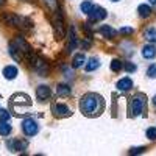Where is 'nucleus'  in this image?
I'll return each instance as SVG.
<instances>
[{"label":"nucleus","mask_w":156,"mask_h":156,"mask_svg":"<svg viewBox=\"0 0 156 156\" xmlns=\"http://www.w3.org/2000/svg\"><path fill=\"white\" fill-rule=\"evenodd\" d=\"M125 69L128 72H134L136 70V66H134V64H125Z\"/></svg>","instance_id":"obj_29"},{"label":"nucleus","mask_w":156,"mask_h":156,"mask_svg":"<svg viewBox=\"0 0 156 156\" xmlns=\"http://www.w3.org/2000/svg\"><path fill=\"white\" fill-rule=\"evenodd\" d=\"M145 105H147V97L144 94L134 95L131 103H129V112H131V115H140L145 109Z\"/></svg>","instance_id":"obj_2"},{"label":"nucleus","mask_w":156,"mask_h":156,"mask_svg":"<svg viewBox=\"0 0 156 156\" xmlns=\"http://www.w3.org/2000/svg\"><path fill=\"white\" fill-rule=\"evenodd\" d=\"M111 2H119V0H111Z\"/></svg>","instance_id":"obj_33"},{"label":"nucleus","mask_w":156,"mask_h":156,"mask_svg":"<svg viewBox=\"0 0 156 156\" xmlns=\"http://www.w3.org/2000/svg\"><path fill=\"white\" fill-rule=\"evenodd\" d=\"M145 148L144 147H139V148H131V150H129V154H136V153H142V151H144Z\"/></svg>","instance_id":"obj_27"},{"label":"nucleus","mask_w":156,"mask_h":156,"mask_svg":"<svg viewBox=\"0 0 156 156\" xmlns=\"http://www.w3.org/2000/svg\"><path fill=\"white\" fill-rule=\"evenodd\" d=\"M9 117H11V114H9L6 109H2V108H0V120L8 122V120H9Z\"/></svg>","instance_id":"obj_24"},{"label":"nucleus","mask_w":156,"mask_h":156,"mask_svg":"<svg viewBox=\"0 0 156 156\" xmlns=\"http://www.w3.org/2000/svg\"><path fill=\"white\" fill-rule=\"evenodd\" d=\"M76 47V36L73 34V28L69 33V45H67V51H72Z\"/></svg>","instance_id":"obj_19"},{"label":"nucleus","mask_w":156,"mask_h":156,"mask_svg":"<svg viewBox=\"0 0 156 156\" xmlns=\"http://www.w3.org/2000/svg\"><path fill=\"white\" fill-rule=\"evenodd\" d=\"M53 114L56 117H70L72 115V111L66 106V105H61V103H56L53 106Z\"/></svg>","instance_id":"obj_7"},{"label":"nucleus","mask_w":156,"mask_h":156,"mask_svg":"<svg viewBox=\"0 0 156 156\" xmlns=\"http://www.w3.org/2000/svg\"><path fill=\"white\" fill-rule=\"evenodd\" d=\"M22 129H23V133L27 136H34L39 131V126H37V123L33 119H25L23 123H22Z\"/></svg>","instance_id":"obj_5"},{"label":"nucleus","mask_w":156,"mask_h":156,"mask_svg":"<svg viewBox=\"0 0 156 156\" xmlns=\"http://www.w3.org/2000/svg\"><path fill=\"white\" fill-rule=\"evenodd\" d=\"M3 76L6 78V80H14V78L17 76V67L14 66H6L3 69Z\"/></svg>","instance_id":"obj_12"},{"label":"nucleus","mask_w":156,"mask_h":156,"mask_svg":"<svg viewBox=\"0 0 156 156\" xmlns=\"http://www.w3.org/2000/svg\"><path fill=\"white\" fill-rule=\"evenodd\" d=\"M5 3V0H0V5H3Z\"/></svg>","instance_id":"obj_31"},{"label":"nucleus","mask_w":156,"mask_h":156,"mask_svg":"<svg viewBox=\"0 0 156 156\" xmlns=\"http://www.w3.org/2000/svg\"><path fill=\"white\" fill-rule=\"evenodd\" d=\"M98 31L105 37H114V34H115V31L109 27V25H101V27L98 28Z\"/></svg>","instance_id":"obj_14"},{"label":"nucleus","mask_w":156,"mask_h":156,"mask_svg":"<svg viewBox=\"0 0 156 156\" xmlns=\"http://www.w3.org/2000/svg\"><path fill=\"white\" fill-rule=\"evenodd\" d=\"M2 20L6 23V25H11V27H23V22L25 19L16 16V14H12V12H5V14L2 16Z\"/></svg>","instance_id":"obj_3"},{"label":"nucleus","mask_w":156,"mask_h":156,"mask_svg":"<svg viewBox=\"0 0 156 156\" xmlns=\"http://www.w3.org/2000/svg\"><path fill=\"white\" fill-rule=\"evenodd\" d=\"M87 16H89V19L92 20V22H98V20H103L108 14H106V9L105 8H101V6H92V9L87 12Z\"/></svg>","instance_id":"obj_4"},{"label":"nucleus","mask_w":156,"mask_h":156,"mask_svg":"<svg viewBox=\"0 0 156 156\" xmlns=\"http://www.w3.org/2000/svg\"><path fill=\"white\" fill-rule=\"evenodd\" d=\"M84 62H86V58H84V55H83V53H78V55H75V58H73L72 66H73L75 69H78V67H81Z\"/></svg>","instance_id":"obj_16"},{"label":"nucleus","mask_w":156,"mask_h":156,"mask_svg":"<svg viewBox=\"0 0 156 156\" xmlns=\"http://www.w3.org/2000/svg\"><path fill=\"white\" fill-rule=\"evenodd\" d=\"M150 3H156V0H150Z\"/></svg>","instance_id":"obj_32"},{"label":"nucleus","mask_w":156,"mask_h":156,"mask_svg":"<svg viewBox=\"0 0 156 156\" xmlns=\"http://www.w3.org/2000/svg\"><path fill=\"white\" fill-rule=\"evenodd\" d=\"M147 75H148L150 78H156V64H151V66L148 67Z\"/></svg>","instance_id":"obj_25"},{"label":"nucleus","mask_w":156,"mask_h":156,"mask_svg":"<svg viewBox=\"0 0 156 156\" xmlns=\"http://www.w3.org/2000/svg\"><path fill=\"white\" fill-rule=\"evenodd\" d=\"M56 92L59 97H67V95H70V87L67 84H58Z\"/></svg>","instance_id":"obj_17"},{"label":"nucleus","mask_w":156,"mask_h":156,"mask_svg":"<svg viewBox=\"0 0 156 156\" xmlns=\"http://www.w3.org/2000/svg\"><path fill=\"white\" fill-rule=\"evenodd\" d=\"M103 106H105V103H103L101 95H98V94H86L80 100V109L87 117H95V115L101 114Z\"/></svg>","instance_id":"obj_1"},{"label":"nucleus","mask_w":156,"mask_h":156,"mask_svg":"<svg viewBox=\"0 0 156 156\" xmlns=\"http://www.w3.org/2000/svg\"><path fill=\"white\" fill-rule=\"evenodd\" d=\"M11 125L5 120H0V136H8L11 133Z\"/></svg>","instance_id":"obj_15"},{"label":"nucleus","mask_w":156,"mask_h":156,"mask_svg":"<svg viewBox=\"0 0 156 156\" xmlns=\"http://www.w3.org/2000/svg\"><path fill=\"white\" fill-rule=\"evenodd\" d=\"M137 12H139L140 17H148V16L151 14V8H150L148 5H139Z\"/></svg>","instance_id":"obj_18"},{"label":"nucleus","mask_w":156,"mask_h":156,"mask_svg":"<svg viewBox=\"0 0 156 156\" xmlns=\"http://www.w3.org/2000/svg\"><path fill=\"white\" fill-rule=\"evenodd\" d=\"M147 136H148V139L154 140L156 139V128H148L147 129Z\"/></svg>","instance_id":"obj_26"},{"label":"nucleus","mask_w":156,"mask_h":156,"mask_svg":"<svg viewBox=\"0 0 156 156\" xmlns=\"http://www.w3.org/2000/svg\"><path fill=\"white\" fill-rule=\"evenodd\" d=\"M144 36L148 39L150 42H156V30H154V28H147Z\"/></svg>","instance_id":"obj_20"},{"label":"nucleus","mask_w":156,"mask_h":156,"mask_svg":"<svg viewBox=\"0 0 156 156\" xmlns=\"http://www.w3.org/2000/svg\"><path fill=\"white\" fill-rule=\"evenodd\" d=\"M50 87H47V86H39L37 89H36V97L39 98V100H47V98H50Z\"/></svg>","instance_id":"obj_10"},{"label":"nucleus","mask_w":156,"mask_h":156,"mask_svg":"<svg viewBox=\"0 0 156 156\" xmlns=\"http://www.w3.org/2000/svg\"><path fill=\"white\" fill-rule=\"evenodd\" d=\"M6 147L9 148V151H23L27 148V142L19 140V139H12V140L6 142Z\"/></svg>","instance_id":"obj_6"},{"label":"nucleus","mask_w":156,"mask_h":156,"mask_svg":"<svg viewBox=\"0 0 156 156\" xmlns=\"http://www.w3.org/2000/svg\"><path fill=\"white\" fill-rule=\"evenodd\" d=\"M44 2H45V5H47L51 11L59 9V8H58V2H56V0H44Z\"/></svg>","instance_id":"obj_23"},{"label":"nucleus","mask_w":156,"mask_h":156,"mask_svg":"<svg viewBox=\"0 0 156 156\" xmlns=\"http://www.w3.org/2000/svg\"><path fill=\"white\" fill-rule=\"evenodd\" d=\"M122 67H123L122 61H119V59H112V61H111V70H114V72H119Z\"/></svg>","instance_id":"obj_21"},{"label":"nucleus","mask_w":156,"mask_h":156,"mask_svg":"<svg viewBox=\"0 0 156 156\" xmlns=\"http://www.w3.org/2000/svg\"><path fill=\"white\" fill-rule=\"evenodd\" d=\"M0 108H2V106H0Z\"/></svg>","instance_id":"obj_34"},{"label":"nucleus","mask_w":156,"mask_h":156,"mask_svg":"<svg viewBox=\"0 0 156 156\" xmlns=\"http://www.w3.org/2000/svg\"><path fill=\"white\" fill-rule=\"evenodd\" d=\"M120 33H123V34H131V33H133V28L123 27V28H120Z\"/></svg>","instance_id":"obj_28"},{"label":"nucleus","mask_w":156,"mask_h":156,"mask_svg":"<svg viewBox=\"0 0 156 156\" xmlns=\"http://www.w3.org/2000/svg\"><path fill=\"white\" fill-rule=\"evenodd\" d=\"M92 6H94V5H92V2H90V0H86V2H83V3H81V6H80V8H81V11L84 12V14H87V12H89L90 9H92Z\"/></svg>","instance_id":"obj_22"},{"label":"nucleus","mask_w":156,"mask_h":156,"mask_svg":"<svg viewBox=\"0 0 156 156\" xmlns=\"http://www.w3.org/2000/svg\"><path fill=\"white\" fill-rule=\"evenodd\" d=\"M115 87L119 89L120 92H126V90H129V89L133 87V81H131V78H128V76L122 78V80H119V81H117Z\"/></svg>","instance_id":"obj_8"},{"label":"nucleus","mask_w":156,"mask_h":156,"mask_svg":"<svg viewBox=\"0 0 156 156\" xmlns=\"http://www.w3.org/2000/svg\"><path fill=\"white\" fill-rule=\"evenodd\" d=\"M142 56L147 58V59H153V58L156 56V48H154V45H151V44L145 45L144 48H142Z\"/></svg>","instance_id":"obj_11"},{"label":"nucleus","mask_w":156,"mask_h":156,"mask_svg":"<svg viewBox=\"0 0 156 156\" xmlns=\"http://www.w3.org/2000/svg\"><path fill=\"white\" fill-rule=\"evenodd\" d=\"M16 103H22V105H31L30 97L25 95V94H16V95H12L11 105H16Z\"/></svg>","instance_id":"obj_9"},{"label":"nucleus","mask_w":156,"mask_h":156,"mask_svg":"<svg viewBox=\"0 0 156 156\" xmlns=\"http://www.w3.org/2000/svg\"><path fill=\"white\" fill-rule=\"evenodd\" d=\"M153 103H154V106H156V95L153 97Z\"/></svg>","instance_id":"obj_30"},{"label":"nucleus","mask_w":156,"mask_h":156,"mask_svg":"<svg viewBox=\"0 0 156 156\" xmlns=\"http://www.w3.org/2000/svg\"><path fill=\"white\" fill-rule=\"evenodd\" d=\"M100 66V61L97 59V58H90V59H87V64H86V72H92V70H95L97 67Z\"/></svg>","instance_id":"obj_13"}]
</instances>
